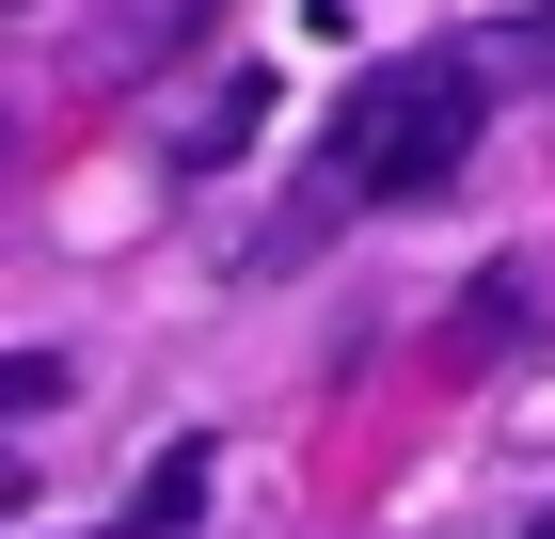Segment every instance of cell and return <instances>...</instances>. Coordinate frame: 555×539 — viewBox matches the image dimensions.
Returning a JSON list of instances; mask_svg holds the SVG:
<instances>
[{
	"mask_svg": "<svg viewBox=\"0 0 555 539\" xmlns=\"http://www.w3.org/2000/svg\"><path fill=\"white\" fill-rule=\"evenodd\" d=\"M191 508H207V445H175V460H159V492H143V508H128L112 539H175Z\"/></svg>",
	"mask_w": 555,
	"mask_h": 539,
	"instance_id": "4",
	"label": "cell"
},
{
	"mask_svg": "<svg viewBox=\"0 0 555 539\" xmlns=\"http://www.w3.org/2000/svg\"><path fill=\"white\" fill-rule=\"evenodd\" d=\"M255 127H270V80H255V64H222V80L191 95V112H175L159 143H175V159H191V175H207V159H238V143H255Z\"/></svg>",
	"mask_w": 555,
	"mask_h": 539,
	"instance_id": "3",
	"label": "cell"
},
{
	"mask_svg": "<svg viewBox=\"0 0 555 539\" xmlns=\"http://www.w3.org/2000/svg\"><path fill=\"white\" fill-rule=\"evenodd\" d=\"M524 539H555V524H524Z\"/></svg>",
	"mask_w": 555,
	"mask_h": 539,
	"instance_id": "5",
	"label": "cell"
},
{
	"mask_svg": "<svg viewBox=\"0 0 555 539\" xmlns=\"http://www.w3.org/2000/svg\"><path fill=\"white\" fill-rule=\"evenodd\" d=\"M540 349H555V270H540V254L476 270V286L444 301V365H461V381H492V365H540Z\"/></svg>",
	"mask_w": 555,
	"mask_h": 539,
	"instance_id": "2",
	"label": "cell"
},
{
	"mask_svg": "<svg viewBox=\"0 0 555 539\" xmlns=\"http://www.w3.org/2000/svg\"><path fill=\"white\" fill-rule=\"evenodd\" d=\"M476 112H492V64H382L334 127V175L349 191H444L476 159Z\"/></svg>",
	"mask_w": 555,
	"mask_h": 539,
	"instance_id": "1",
	"label": "cell"
}]
</instances>
